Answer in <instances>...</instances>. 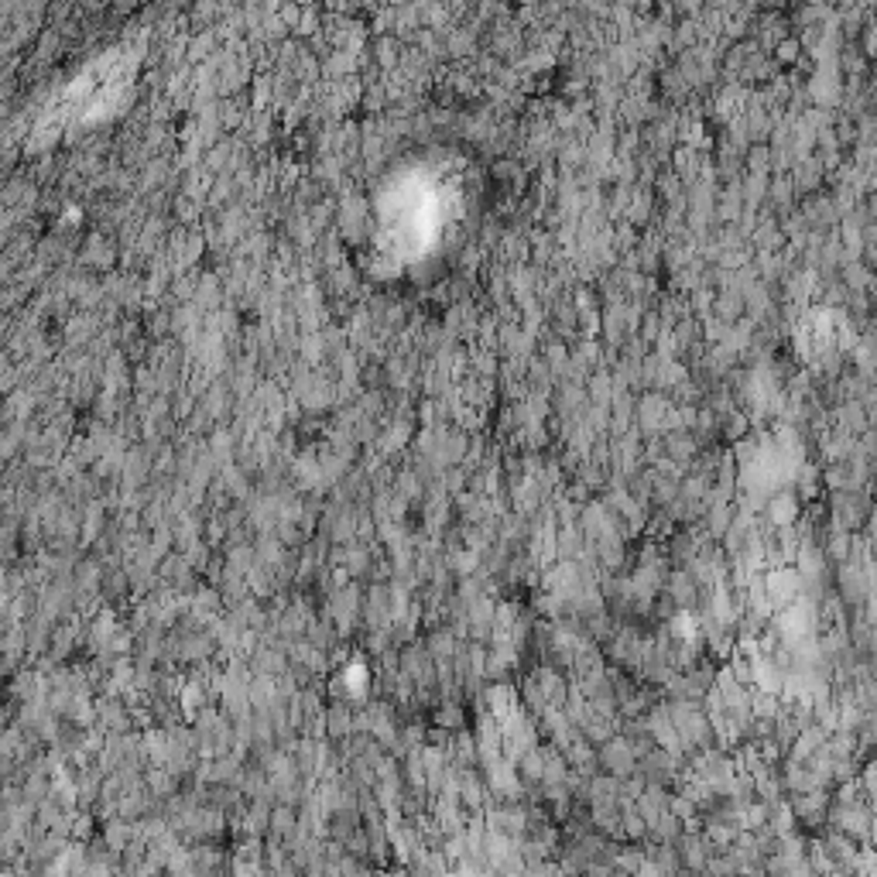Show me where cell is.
<instances>
[{"instance_id":"6da1fadb","label":"cell","mask_w":877,"mask_h":877,"mask_svg":"<svg viewBox=\"0 0 877 877\" xmlns=\"http://www.w3.org/2000/svg\"><path fill=\"white\" fill-rule=\"evenodd\" d=\"M0 877H18V874H14L11 867H0Z\"/></svg>"}]
</instances>
